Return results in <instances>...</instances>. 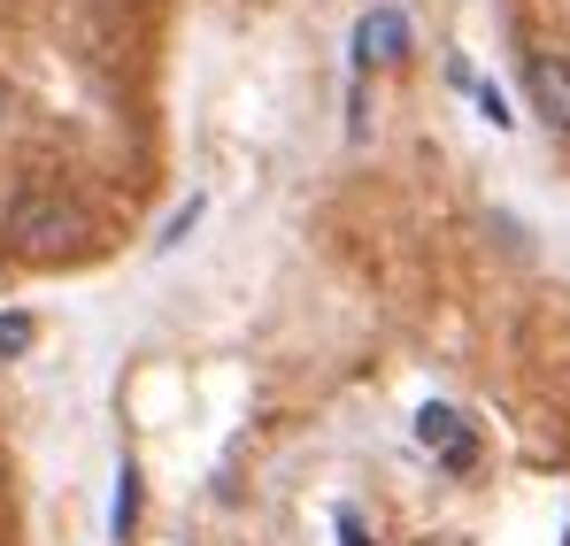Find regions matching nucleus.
I'll use <instances>...</instances> for the list:
<instances>
[{
  "label": "nucleus",
  "mask_w": 570,
  "mask_h": 546,
  "mask_svg": "<svg viewBox=\"0 0 570 546\" xmlns=\"http://www.w3.org/2000/svg\"><path fill=\"white\" fill-rule=\"evenodd\" d=\"M8 239H23L31 255L78 247V239H86V208H78V200H62L55 185H39V192H23V200L8 208Z\"/></svg>",
  "instance_id": "nucleus-1"
},
{
  "label": "nucleus",
  "mask_w": 570,
  "mask_h": 546,
  "mask_svg": "<svg viewBox=\"0 0 570 546\" xmlns=\"http://www.w3.org/2000/svg\"><path fill=\"white\" fill-rule=\"evenodd\" d=\"M340 546H379L371 532H363V516H355V508H340Z\"/></svg>",
  "instance_id": "nucleus-9"
},
{
  "label": "nucleus",
  "mask_w": 570,
  "mask_h": 546,
  "mask_svg": "<svg viewBox=\"0 0 570 546\" xmlns=\"http://www.w3.org/2000/svg\"><path fill=\"white\" fill-rule=\"evenodd\" d=\"M193 224H200V200H186V208H178V216L163 224V239H155V247H186V231H193Z\"/></svg>",
  "instance_id": "nucleus-8"
},
{
  "label": "nucleus",
  "mask_w": 570,
  "mask_h": 546,
  "mask_svg": "<svg viewBox=\"0 0 570 546\" xmlns=\"http://www.w3.org/2000/svg\"><path fill=\"white\" fill-rule=\"evenodd\" d=\"M416 447L424 455H440V469H478V431L463 424V408H448V400H424L416 408Z\"/></svg>",
  "instance_id": "nucleus-2"
},
{
  "label": "nucleus",
  "mask_w": 570,
  "mask_h": 546,
  "mask_svg": "<svg viewBox=\"0 0 570 546\" xmlns=\"http://www.w3.org/2000/svg\"><path fill=\"white\" fill-rule=\"evenodd\" d=\"M108 532H116V546H124L131 532H139V469H131V461L116 469V500H108Z\"/></svg>",
  "instance_id": "nucleus-5"
},
{
  "label": "nucleus",
  "mask_w": 570,
  "mask_h": 546,
  "mask_svg": "<svg viewBox=\"0 0 570 546\" xmlns=\"http://www.w3.org/2000/svg\"><path fill=\"white\" fill-rule=\"evenodd\" d=\"M471 92H478V116H485L493 131H509V123H517V116H509V100H501V86H478V78H471Z\"/></svg>",
  "instance_id": "nucleus-7"
},
{
  "label": "nucleus",
  "mask_w": 570,
  "mask_h": 546,
  "mask_svg": "<svg viewBox=\"0 0 570 546\" xmlns=\"http://www.w3.org/2000/svg\"><path fill=\"white\" fill-rule=\"evenodd\" d=\"M31 339H39V324H31V316H0V363L31 355Z\"/></svg>",
  "instance_id": "nucleus-6"
},
{
  "label": "nucleus",
  "mask_w": 570,
  "mask_h": 546,
  "mask_svg": "<svg viewBox=\"0 0 570 546\" xmlns=\"http://www.w3.org/2000/svg\"><path fill=\"white\" fill-rule=\"evenodd\" d=\"M0 123H8V86H0Z\"/></svg>",
  "instance_id": "nucleus-10"
},
{
  "label": "nucleus",
  "mask_w": 570,
  "mask_h": 546,
  "mask_svg": "<svg viewBox=\"0 0 570 546\" xmlns=\"http://www.w3.org/2000/svg\"><path fill=\"white\" fill-rule=\"evenodd\" d=\"M524 92H532V108L570 139V62L563 54H532V62H524Z\"/></svg>",
  "instance_id": "nucleus-4"
},
{
  "label": "nucleus",
  "mask_w": 570,
  "mask_h": 546,
  "mask_svg": "<svg viewBox=\"0 0 570 546\" xmlns=\"http://www.w3.org/2000/svg\"><path fill=\"white\" fill-rule=\"evenodd\" d=\"M347 47H355V70H385V62H409L416 31H409V16H401V8H371V16H355Z\"/></svg>",
  "instance_id": "nucleus-3"
}]
</instances>
